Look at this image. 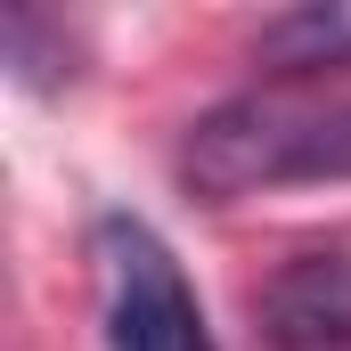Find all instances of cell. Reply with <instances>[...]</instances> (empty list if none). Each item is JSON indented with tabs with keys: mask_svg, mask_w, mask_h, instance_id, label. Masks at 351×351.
Returning a JSON list of instances; mask_svg holds the SVG:
<instances>
[{
	"mask_svg": "<svg viewBox=\"0 0 351 351\" xmlns=\"http://www.w3.org/2000/svg\"><path fill=\"white\" fill-rule=\"evenodd\" d=\"M254 327L269 351H351V254H294L262 278Z\"/></svg>",
	"mask_w": 351,
	"mask_h": 351,
	"instance_id": "3957f363",
	"label": "cell"
},
{
	"mask_svg": "<svg viewBox=\"0 0 351 351\" xmlns=\"http://www.w3.org/2000/svg\"><path fill=\"white\" fill-rule=\"evenodd\" d=\"M254 66H269L278 82H311L351 66V0H302L286 16H269L254 33Z\"/></svg>",
	"mask_w": 351,
	"mask_h": 351,
	"instance_id": "277c9868",
	"label": "cell"
},
{
	"mask_svg": "<svg viewBox=\"0 0 351 351\" xmlns=\"http://www.w3.org/2000/svg\"><path fill=\"white\" fill-rule=\"evenodd\" d=\"M294 180H351V106H319L278 82L196 114L180 139V188L204 204H237Z\"/></svg>",
	"mask_w": 351,
	"mask_h": 351,
	"instance_id": "6da1fadb",
	"label": "cell"
},
{
	"mask_svg": "<svg viewBox=\"0 0 351 351\" xmlns=\"http://www.w3.org/2000/svg\"><path fill=\"white\" fill-rule=\"evenodd\" d=\"M98 294H106V351H213V327L180 278L172 245L147 221H98Z\"/></svg>",
	"mask_w": 351,
	"mask_h": 351,
	"instance_id": "7a4b0ae2",
	"label": "cell"
}]
</instances>
